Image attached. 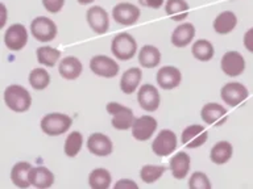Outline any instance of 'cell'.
Returning <instances> with one entry per match:
<instances>
[{"label": "cell", "mask_w": 253, "mask_h": 189, "mask_svg": "<svg viewBox=\"0 0 253 189\" xmlns=\"http://www.w3.org/2000/svg\"><path fill=\"white\" fill-rule=\"evenodd\" d=\"M83 66L81 61L77 57L69 55L59 62L58 71L59 75L66 80H74V79L79 78V75L82 74Z\"/></svg>", "instance_id": "obj_22"}, {"label": "cell", "mask_w": 253, "mask_h": 189, "mask_svg": "<svg viewBox=\"0 0 253 189\" xmlns=\"http://www.w3.org/2000/svg\"><path fill=\"white\" fill-rule=\"evenodd\" d=\"M142 71L138 67H130L122 75L120 79V88L123 94H132L134 91L137 90L138 84L141 82Z\"/></svg>", "instance_id": "obj_24"}, {"label": "cell", "mask_w": 253, "mask_h": 189, "mask_svg": "<svg viewBox=\"0 0 253 189\" xmlns=\"http://www.w3.org/2000/svg\"><path fill=\"white\" fill-rule=\"evenodd\" d=\"M165 11L173 21H183L189 16L190 5L186 0H166Z\"/></svg>", "instance_id": "obj_26"}, {"label": "cell", "mask_w": 253, "mask_h": 189, "mask_svg": "<svg viewBox=\"0 0 253 189\" xmlns=\"http://www.w3.org/2000/svg\"><path fill=\"white\" fill-rule=\"evenodd\" d=\"M209 138V131L205 126L190 125L182 131L181 141L187 149H197L205 145Z\"/></svg>", "instance_id": "obj_16"}, {"label": "cell", "mask_w": 253, "mask_h": 189, "mask_svg": "<svg viewBox=\"0 0 253 189\" xmlns=\"http://www.w3.org/2000/svg\"><path fill=\"white\" fill-rule=\"evenodd\" d=\"M165 0H138V3L142 7L146 8H153V9H158L164 4Z\"/></svg>", "instance_id": "obj_39"}, {"label": "cell", "mask_w": 253, "mask_h": 189, "mask_svg": "<svg viewBox=\"0 0 253 189\" xmlns=\"http://www.w3.org/2000/svg\"><path fill=\"white\" fill-rule=\"evenodd\" d=\"M0 13H1V17H0V28H4L5 23H7V8L3 3L0 4Z\"/></svg>", "instance_id": "obj_40"}, {"label": "cell", "mask_w": 253, "mask_h": 189, "mask_svg": "<svg viewBox=\"0 0 253 189\" xmlns=\"http://www.w3.org/2000/svg\"><path fill=\"white\" fill-rule=\"evenodd\" d=\"M165 167L164 165H154V164H145L140 171V177L141 180L146 184H152L154 181H157L158 179H161V176L165 172Z\"/></svg>", "instance_id": "obj_34"}, {"label": "cell", "mask_w": 253, "mask_h": 189, "mask_svg": "<svg viewBox=\"0 0 253 189\" xmlns=\"http://www.w3.org/2000/svg\"><path fill=\"white\" fill-rule=\"evenodd\" d=\"M141 12L132 3H119L112 8V17L116 23L124 27H130L137 23Z\"/></svg>", "instance_id": "obj_10"}, {"label": "cell", "mask_w": 253, "mask_h": 189, "mask_svg": "<svg viewBox=\"0 0 253 189\" xmlns=\"http://www.w3.org/2000/svg\"><path fill=\"white\" fill-rule=\"evenodd\" d=\"M71 125H73L71 117L63 113H49L43 116L40 122L41 130L50 137H57V135L66 133Z\"/></svg>", "instance_id": "obj_3"}, {"label": "cell", "mask_w": 253, "mask_h": 189, "mask_svg": "<svg viewBox=\"0 0 253 189\" xmlns=\"http://www.w3.org/2000/svg\"><path fill=\"white\" fill-rule=\"evenodd\" d=\"M87 149L95 157H108L114 150V143L106 134L92 133L87 139Z\"/></svg>", "instance_id": "obj_17"}, {"label": "cell", "mask_w": 253, "mask_h": 189, "mask_svg": "<svg viewBox=\"0 0 253 189\" xmlns=\"http://www.w3.org/2000/svg\"><path fill=\"white\" fill-rule=\"evenodd\" d=\"M5 105L16 113H24L32 105V96L29 91L19 84H11L4 91Z\"/></svg>", "instance_id": "obj_1"}, {"label": "cell", "mask_w": 253, "mask_h": 189, "mask_svg": "<svg viewBox=\"0 0 253 189\" xmlns=\"http://www.w3.org/2000/svg\"><path fill=\"white\" fill-rule=\"evenodd\" d=\"M220 68L227 76H239L245 70V59L239 51H227L220 61Z\"/></svg>", "instance_id": "obj_15"}, {"label": "cell", "mask_w": 253, "mask_h": 189, "mask_svg": "<svg viewBox=\"0 0 253 189\" xmlns=\"http://www.w3.org/2000/svg\"><path fill=\"white\" fill-rule=\"evenodd\" d=\"M66 0H42L43 8L50 13H58L65 5Z\"/></svg>", "instance_id": "obj_36"}, {"label": "cell", "mask_w": 253, "mask_h": 189, "mask_svg": "<svg viewBox=\"0 0 253 189\" xmlns=\"http://www.w3.org/2000/svg\"><path fill=\"white\" fill-rule=\"evenodd\" d=\"M36 54H37V61L40 64L46 67H54L61 57V51L51 46H40L36 51Z\"/></svg>", "instance_id": "obj_31"}, {"label": "cell", "mask_w": 253, "mask_h": 189, "mask_svg": "<svg viewBox=\"0 0 253 189\" xmlns=\"http://www.w3.org/2000/svg\"><path fill=\"white\" fill-rule=\"evenodd\" d=\"M189 187L191 189H211V181L205 172H194L189 179Z\"/></svg>", "instance_id": "obj_35"}, {"label": "cell", "mask_w": 253, "mask_h": 189, "mask_svg": "<svg viewBox=\"0 0 253 189\" xmlns=\"http://www.w3.org/2000/svg\"><path fill=\"white\" fill-rule=\"evenodd\" d=\"M111 173L106 168H95L88 175V184L92 189H107L111 185Z\"/></svg>", "instance_id": "obj_30"}, {"label": "cell", "mask_w": 253, "mask_h": 189, "mask_svg": "<svg viewBox=\"0 0 253 189\" xmlns=\"http://www.w3.org/2000/svg\"><path fill=\"white\" fill-rule=\"evenodd\" d=\"M233 147L232 145L227 141H220L213 145L210 153V159L215 164H225L227 161L232 158Z\"/></svg>", "instance_id": "obj_28"}, {"label": "cell", "mask_w": 253, "mask_h": 189, "mask_svg": "<svg viewBox=\"0 0 253 189\" xmlns=\"http://www.w3.org/2000/svg\"><path fill=\"white\" fill-rule=\"evenodd\" d=\"M137 183H134L133 180L129 179H122L115 184V189H137Z\"/></svg>", "instance_id": "obj_37"}, {"label": "cell", "mask_w": 253, "mask_h": 189, "mask_svg": "<svg viewBox=\"0 0 253 189\" xmlns=\"http://www.w3.org/2000/svg\"><path fill=\"white\" fill-rule=\"evenodd\" d=\"M28 80H29V84H31L33 90L42 91L49 86V83H50V75H49V72L45 68L37 67V68H33L29 72Z\"/></svg>", "instance_id": "obj_32"}, {"label": "cell", "mask_w": 253, "mask_h": 189, "mask_svg": "<svg viewBox=\"0 0 253 189\" xmlns=\"http://www.w3.org/2000/svg\"><path fill=\"white\" fill-rule=\"evenodd\" d=\"M157 129V120L152 116H141L134 120L132 125V135L137 141H148L153 137Z\"/></svg>", "instance_id": "obj_13"}, {"label": "cell", "mask_w": 253, "mask_h": 189, "mask_svg": "<svg viewBox=\"0 0 253 189\" xmlns=\"http://www.w3.org/2000/svg\"><path fill=\"white\" fill-rule=\"evenodd\" d=\"M94 1V0H78L79 4H82V5H86V4H91Z\"/></svg>", "instance_id": "obj_41"}, {"label": "cell", "mask_w": 253, "mask_h": 189, "mask_svg": "<svg viewBox=\"0 0 253 189\" xmlns=\"http://www.w3.org/2000/svg\"><path fill=\"white\" fill-rule=\"evenodd\" d=\"M248 88L237 82L227 83L221 87L220 97L221 100L229 106H237L248 97Z\"/></svg>", "instance_id": "obj_7"}, {"label": "cell", "mask_w": 253, "mask_h": 189, "mask_svg": "<svg viewBox=\"0 0 253 189\" xmlns=\"http://www.w3.org/2000/svg\"><path fill=\"white\" fill-rule=\"evenodd\" d=\"M137 101L146 112H156L161 102V96L153 84H142L137 92Z\"/></svg>", "instance_id": "obj_12"}, {"label": "cell", "mask_w": 253, "mask_h": 189, "mask_svg": "<svg viewBox=\"0 0 253 189\" xmlns=\"http://www.w3.org/2000/svg\"><path fill=\"white\" fill-rule=\"evenodd\" d=\"M244 46L251 53H253V28L248 29L244 34Z\"/></svg>", "instance_id": "obj_38"}, {"label": "cell", "mask_w": 253, "mask_h": 189, "mask_svg": "<svg viewBox=\"0 0 253 189\" xmlns=\"http://www.w3.org/2000/svg\"><path fill=\"white\" fill-rule=\"evenodd\" d=\"M83 145V137L82 134L79 131H71L69 135H67L66 141H65V146H63V150H65V154L66 157L69 158H75L79 154L81 149H82Z\"/></svg>", "instance_id": "obj_33"}, {"label": "cell", "mask_w": 253, "mask_h": 189, "mask_svg": "<svg viewBox=\"0 0 253 189\" xmlns=\"http://www.w3.org/2000/svg\"><path fill=\"white\" fill-rule=\"evenodd\" d=\"M111 51L119 61H129L137 53V42L129 33H119L112 39Z\"/></svg>", "instance_id": "obj_2"}, {"label": "cell", "mask_w": 253, "mask_h": 189, "mask_svg": "<svg viewBox=\"0 0 253 189\" xmlns=\"http://www.w3.org/2000/svg\"><path fill=\"white\" fill-rule=\"evenodd\" d=\"M190 165H191V160L190 157L183 151H179L170 159L169 168L171 171L174 179L177 180H182L187 176V173L190 171Z\"/></svg>", "instance_id": "obj_20"}, {"label": "cell", "mask_w": 253, "mask_h": 189, "mask_svg": "<svg viewBox=\"0 0 253 189\" xmlns=\"http://www.w3.org/2000/svg\"><path fill=\"white\" fill-rule=\"evenodd\" d=\"M177 135L174 131L164 129L158 133L157 137L154 138L153 143H152V150L157 157H169L170 154L174 153V150L177 149Z\"/></svg>", "instance_id": "obj_6"}, {"label": "cell", "mask_w": 253, "mask_h": 189, "mask_svg": "<svg viewBox=\"0 0 253 189\" xmlns=\"http://www.w3.org/2000/svg\"><path fill=\"white\" fill-rule=\"evenodd\" d=\"M156 80L162 90H174L181 84L182 74L177 67L164 66L158 70Z\"/></svg>", "instance_id": "obj_18"}, {"label": "cell", "mask_w": 253, "mask_h": 189, "mask_svg": "<svg viewBox=\"0 0 253 189\" xmlns=\"http://www.w3.org/2000/svg\"><path fill=\"white\" fill-rule=\"evenodd\" d=\"M195 37V27L191 23H182L174 29L171 43L175 47H186Z\"/></svg>", "instance_id": "obj_21"}, {"label": "cell", "mask_w": 253, "mask_h": 189, "mask_svg": "<svg viewBox=\"0 0 253 189\" xmlns=\"http://www.w3.org/2000/svg\"><path fill=\"white\" fill-rule=\"evenodd\" d=\"M29 180H31V184L35 188H50L53 183H54V173L46 167H43V165L32 167L31 172H29Z\"/></svg>", "instance_id": "obj_19"}, {"label": "cell", "mask_w": 253, "mask_h": 189, "mask_svg": "<svg viewBox=\"0 0 253 189\" xmlns=\"http://www.w3.org/2000/svg\"><path fill=\"white\" fill-rule=\"evenodd\" d=\"M161 62V51L153 45H145L138 51V63L145 68H154Z\"/></svg>", "instance_id": "obj_27"}, {"label": "cell", "mask_w": 253, "mask_h": 189, "mask_svg": "<svg viewBox=\"0 0 253 189\" xmlns=\"http://www.w3.org/2000/svg\"><path fill=\"white\" fill-rule=\"evenodd\" d=\"M107 112L112 116V126L116 130H128L132 129L134 122L133 110L128 106L119 104V102L111 101L107 104Z\"/></svg>", "instance_id": "obj_4"}, {"label": "cell", "mask_w": 253, "mask_h": 189, "mask_svg": "<svg viewBox=\"0 0 253 189\" xmlns=\"http://www.w3.org/2000/svg\"><path fill=\"white\" fill-rule=\"evenodd\" d=\"M33 165L28 161H17L11 169V180L17 188L25 189L31 187L29 172Z\"/></svg>", "instance_id": "obj_23"}, {"label": "cell", "mask_w": 253, "mask_h": 189, "mask_svg": "<svg viewBox=\"0 0 253 189\" xmlns=\"http://www.w3.org/2000/svg\"><path fill=\"white\" fill-rule=\"evenodd\" d=\"M191 53H193L194 58L198 59V61L209 62L215 54V49L209 39H198L191 46Z\"/></svg>", "instance_id": "obj_29"}, {"label": "cell", "mask_w": 253, "mask_h": 189, "mask_svg": "<svg viewBox=\"0 0 253 189\" xmlns=\"http://www.w3.org/2000/svg\"><path fill=\"white\" fill-rule=\"evenodd\" d=\"M201 117L207 125L221 126L227 122L228 112L224 106L217 104V102H209L202 108Z\"/></svg>", "instance_id": "obj_14"}, {"label": "cell", "mask_w": 253, "mask_h": 189, "mask_svg": "<svg viewBox=\"0 0 253 189\" xmlns=\"http://www.w3.org/2000/svg\"><path fill=\"white\" fill-rule=\"evenodd\" d=\"M87 23L96 34H103L110 29V16L100 5H92L87 9Z\"/></svg>", "instance_id": "obj_11"}, {"label": "cell", "mask_w": 253, "mask_h": 189, "mask_svg": "<svg viewBox=\"0 0 253 189\" xmlns=\"http://www.w3.org/2000/svg\"><path fill=\"white\" fill-rule=\"evenodd\" d=\"M90 68L95 75L102 78H115L119 74V63L107 55H95L90 61Z\"/></svg>", "instance_id": "obj_8"}, {"label": "cell", "mask_w": 253, "mask_h": 189, "mask_svg": "<svg viewBox=\"0 0 253 189\" xmlns=\"http://www.w3.org/2000/svg\"><path fill=\"white\" fill-rule=\"evenodd\" d=\"M237 17L232 11H223L213 20V29L219 34H228L236 28Z\"/></svg>", "instance_id": "obj_25"}, {"label": "cell", "mask_w": 253, "mask_h": 189, "mask_svg": "<svg viewBox=\"0 0 253 189\" xmlns=\"http://www.w3.org/2000/svg\"><path fill=\"white\" fill-rule=\"evenodd\" d=\"M31 33L40 42H50L58 33V28L46 16H39L31 23Z\"/></svg>", "instance_id": "obj_5"}, {"label": "cell", "mask_w": 253, "mask_h": 189, "mask_svg": "<svg viewBox=\"0 0 253 189\" xmlns=\"http://www.w3.org/2000/svg\"><path fill=\"white\" fill-rule=\"evenodd\" d=\"M28 42V31L23 24H12L4 33V43L11 51H20Z\"/></svg>", "instance_id": "obj_9"}]
</instances>
